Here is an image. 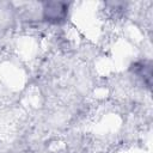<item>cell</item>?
Masks as SVG:
<instances>
[{"label": "cell", "mask_w": 153, "mask_h": 153, "mask_svg": "<svg viewBox=\"0 0 153 153\" xmlns=\"http://www.w3.org/2000/svg\"><path fill=\"white\" fill-rule=\"evenodd\" d=\"M129 69L147 88H151V85H152V61L151 60H139L134 62Z\"/></svg>", "instance_id": "2"}, {"label": "cell", "mask_w": 153, "mask_h": 153, "mask_svg": "<svg viewBox=\"0 0 153 153\" xmlns=\"http://www.w3.org/2000/svg\"><path fill=\"white\" fill-rule=\"evenodd\" d=\"M69 4L65 1H45L42 4V18L44 22L60 25L67 20Z\"/></svg>", "instance_id": "1"}]
</instances>
